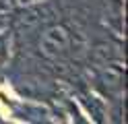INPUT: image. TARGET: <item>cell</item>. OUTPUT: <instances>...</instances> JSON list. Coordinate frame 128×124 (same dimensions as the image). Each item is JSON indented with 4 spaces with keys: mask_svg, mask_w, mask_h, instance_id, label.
<instances>
[{
    "mask_svg": "<svg viewBox=\"0 0 128 124\" xmlns=\"http://www.w3.org/2000/svg\"><path fill=\"white\" fill-rule=\"evenodd\" d=\"M91 54H93V60H95V62H99V64L110 62V60H118L110 44H97V46L91 50Z\"/></svg>",
    "mask_w": 128,
    "mask_h": 124,
    "instance_id": "3957f363",
    "label": "cell"
},
{
    "mask_svg": "<svg viewBox=\"0 0 128 124\" xmlns=\"http://www.w3.org/2000/svg\"><path fill=\"white\" fill-rule=\"evenodd\" d=\"M99 83L106 91H120L124 85V64L120 60L103 62V68L99 70Z\"/></svg>",
    "mask_w": 128,
    "mask_h": 124,
    "instance_id": "7a4b0ae2",
    "label": "cell"
},
{
    "mask_svg": "<svg viewBox=\"0 0 128 124\" xmlns=\"http://www.w3.org/2000/svg\"><path fill=\"white\" fill-rule=\"evenodd\" d=\"M70 50V27L64 23L52 25V27L44 29L42 37H39V52L50 60H60L66 58Z\"/></svg>",
    "mask_w": 128,
    "mask_h": 124,
    "instance_id": "6da1fadb",
    "label": "cell"
},
{
    "mask_svg": "<svg viewBox=\"0 0 128 124\" xmlns=\"http://www.w3.org/2000/svg\"><path fill=\"white\" fill-rule=\"evenodd\" d=\"M10 2H12V0H0V15L6 13V11L10 8Z\"/></svg>",
    "mask_w": 128,
    "mask_h": 124,
    "instance_id": "277c9868",
    "label": "cell"
},
{
    "mask_svg": "<svg viewBox=\"0 0 128 124\" xmlns=\"http://www.w3.org/2000/svg\"><path fill=\"white\" fill-rule=\"evenodd\" d=\"M17 2H21V4H33V2H39V0H17Z\"/></svg>",
    "mask_w": 128,
    "mask_h": 124,
    "instance_id": "5b68a950",
    "label": "cell"
}]
</instances>
